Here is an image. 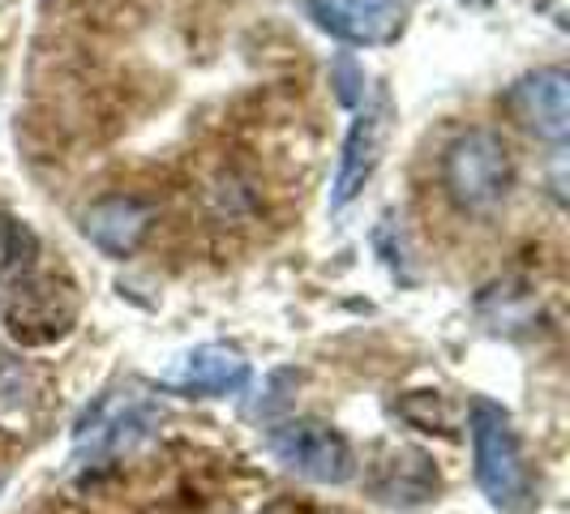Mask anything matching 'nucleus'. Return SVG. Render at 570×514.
Here are the masks:
<instances>
[{"mask_svg": "<svg viewBox=\"0 0 570 514\" xmlns=\"http://www.w3.org/2000/svg\"><path fill=\"white\" fill-rule=\"evenodd\" d=\"M442 185L446 198L455 201L463 215H489L498 210L514 185L511 146L493 129H468L442 155Z\"/></svg>", "mask_w": 570, "mask_h": 514, "instance_id": "1", "label": "nucleus"}, {"mask_svg": "<svg viewBox=\"0 0 570 514\" xmlns=\"http://www.w3.org/2000/svg\"><path fill=\"white\" fill-rule=\"evenodd\" d=\"M472 451H476V485L502 514L532 511V472L514 437L511 416L498 403H472Z\"/></svg>", "mask_w": 570, "mask_h": 514, "instance_id": "2", "label": "nucleus"}, {"mask_svg": "<svg viewBox=\"0 0 570 514\" xmlns=\"http://www.w3.org/2000/svg\"><path fill=\"white\" fill-rule=\"evenodd\" d=\"M82 314V296L65 275H30L4 305V330L22 347H48L65 339Z\"/></svg>", "mask_w": 570, "mask_h": 514, "instance_id": "3", "label": "nucleus"}, {"mask_svg": "<svg viewBox=\"0 0 570 514\" xmlns=\"http://www.w3.org/2000/svg\"><path fill=\"white\" fill-rule=\"evenodd\" d=\"M271 451L296 476L317 481V485H347L356 476V455L340 428L322 421H287L271 433Z\"/></svg>", "mask_w": 570, "mask_h": 514, "instance_id": "4", "label": "nucleus"}, {"mask_svg": "<svg viewBox=\"0 0 570 514\" xmlns=\"http://www.w3.org/2000/svg\"><path fill=\"white\" fill-rule=\"evenodd\" d=\"M416 0H301V9L343 43L377 48L395 43Z\"/></svg>", "mask_w": 570, "mask_h": 514, "instance_id": "5", "label": "nucleus"}, {"mask_svg": "<svg viewBox=\"0 0 570 514\" xmlns=\"http://www.w3.org/2000/svg\"><path fill=\"white\" fill-rule=\"evenodd\" d=\"M502 108L519 129L544 142H567L570 134V73L567 69H537L507 90Z\"/></svg>", "mask_w": 570, "mask_h": 514, "instance_id": "6", "label": "nucleus"}, {"mask_svg": "<svg viewBox=\"0 0 570 514\" xmlns=\"http://www.w3.org/2000/svg\"><path fill=\"white\" fill-rule=\"evenodd\" d=\"M155 428V407L138 395H116L104 399L78 428V446H73V463L86 458H112L129 451L134 442H142Z\"/></svg>", "mask_w": 570, "mask_h": 514, "instance_id": "7", "label": "nucleus"}, {"mask_svg": "<svg viewBox=\"0 0 570 514\" xmlns=\"http://www.w3.org/2000/svg\"><path fill=\"white\" fill-rule=\"evenodd\" d=\"M386 138H391V103L377 95V103L365 108V112L352 120V129H347L340 171H335V189H331V206H335V210H343L347 201L370 185V176L377 171V164H382Z\"/></svg>", "mask_w": 570, "mask_h": 514, "instance_id": "8", "label": "nucleus"}, {"mask_svg": "<svg viewBox=\"0 0 570 514\" xmlns=\"http://www.w3.org/2000/svg\"><path fill=\"white\" fill-rule=\"evenodd\" d=\"M245 382H249V360L236 347H224V343H202V347L185 352L164 373V391H171V395H198V399L236 395Z\"/></svg>", "mask_w": 570, "mask_h": 514, "instance_id": "9", "label": "nucleus"}, {"mask_svg": "<svg viewBox=\"0 0 570 514\" xmlns=\"http://www.w3.org/2000/svg\"><path fill=\"white\" fill-rule=\"evenodd\" d=\"M155 228V210L142 198H104L86 210L82 231L95 249L108 257H129L146 245V236Z\"/></svg>", "mask_w": 570, "mask_h": 514, "instance_id": "10", "label": "nucleus"}, {"mask_svg": "<svg viewBox=\"0 0 570 514\" xmlns=\"http://www.w3.org/2000/svg\"><path fill=\"white\" fill-rule=\"evenodd\" d=\"M39 412H43V377L22 360L0 356V428L30 433Z\"/></svg>", "mask_w": 570, "mask_h": 514, "instance_id": "11", "label": "nucleus"}, {"mask_svg": "<svg viewBox=\"0 0 570 514\" xmlns=\"http://www.w3.org/2000/svg\"><path fill=\"white\" fill-rule=\"evenodd\" d=\"M35 257H39V236L22 219L0 215V284L22 279L35 266Z\"/></svg>", "mask_w": 570, "mask_h": 514, "instance_id": "12", "label": "nucleus"}, {"mask_svg": "<svg viewBox=\"0 0 570 514\" xmlns=\"http://www.w3.org/2000/svg\"><path fill=\"white\" fill-rule=\"evenodd\" d=\"M335 78H340V99L347 103V108H356V103H361V95H365V90H361V86H365V73L356 69V60L352 57L335 60Z\"/></svg>", "mask_w": 570, "mask_h": 514, "instance_id": "13", "label": "nucleus"}, {"mask_svg": "<svg viewBox=\"0 0 570 514\" xmlns=\"http://www.w3.org/2000/svg\"><path fill=\"white\" fill-rule=\"evenodd\" d=\"M468 4H476V0H468Z\"/></svg>", "mask_w": 570, "mask_h": 514, "instance_id": "14", "label": "nucleus"}]
</instances>
